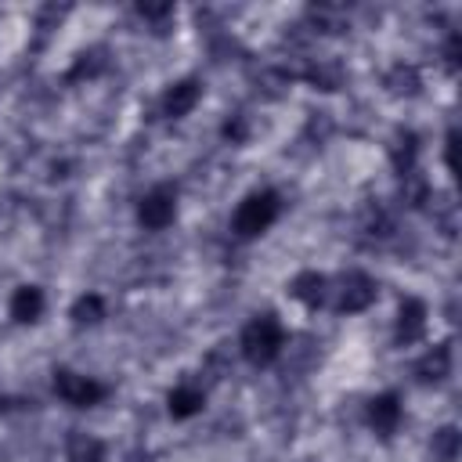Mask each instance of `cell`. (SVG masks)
<instances>
[{
  "label": "cell",
  "instance_id": "cell-8",
  "mask_svg": "<svg viewBox=\"0 0 462 462\" xmlns=\"http://www.w3.org/2000/svg\"><path fill=\"white\" fill-rule=\"evenodd\" d=\"M430 332V303L422 296H401L397 318H393V343L397 346H415Z\"/></svg>",
  "mask_w": 462,
  "mask_h": 462
},
{
  "label": "cell",
  "instance_id": "cell-6",
  "mask_svg": "<svg viewBox=\"0 0 462 462\" xmlns=\"http://www.w3.org/2000/svg\"><path fill=\"white\" fill-rule=\"evenodd\" d=\"M404 422V404H401V393L397 390H379L365 401V426L379 437V440H390Z\"/></svg>",
  "mask_w": 462,
  "mask_h": 462
},
{
  "label": "cell",
  "instance_id": "cell-16",
  "mask_svg": "<svg viewBox=\"0 0 462 462\" xmlns=\"http://www.w3.org/2000/svg\"><path fill=\"white\" fill-rule=\"evenodd\" d=\"M383 83H386V90H390L393 97H415V94H419V87H422V76H419V69H415V65L397 61V65L383 76Z\"/></svg>",
  "mask_w": 462,
  "mask_h": 462
},
{
  "label": "cell",
  "instance_id": "cell-20",
  "mask_svg": "<svg viewBox=\"0 0 462 462\" xmlns=\"http://www.w3.org/2000/svg\"><path fill=\"white\" fill-rule=\"evenodd\" d=\"M137 14H141L144 22H152V25H159V22L173 18L177 7H173V4H148V0H141V4H137Z\"/></svg>",
  "mask_w": 462,
  "mask_h": 462
},
{
  "label": "cell",
  "instance_id": "cell-15",
  "mask_svg": "<svg viewBox=\"0 0 462 462\" xmlns=\"http://www.w3.org/2000/svg\"><path fill=\"white\" fill-rule=\"evenodd\" d=\"M108 318V300L97 292V289H87V292H79L72 303H69V321L76 325V328H94V325H101Z\"/></svg>",
  "mask_w": 462,
  "mask_h": 462
},
{
  "label": "cell",
  "instance_id": "cell-2",
  "mask_svg": "<svg viewBox=\"0 0 462 462\" xmlns=\"http://www.w3.org/2000/svg\"><path fill=\"white\" fill-rule=\"evenodd\" d=\"M282 195L274 188H253L249 195L238 199L235 213H231V235L242 238V242H253L260 235H267L278 217H282Z\"/></svg>",
  "mask_w": 462,
  "mask_h": 462
},
{
  "label": "cell",
  "instance_id": "cell-12",
  "mask_svg": "<svg viewBox=\"0 0 462 462\" xmlns=\"http://www.w3.org/2000/svg\"><path fill=\"white\" fill-rule=\"evenodd\" d=\"M166 411L173 422H188V419L202 415L206 411V390L199 383H177L166 393Z\"/></svg>",
  "mask_w": 462,
  "mask_h": 462
},
{
  "label": "cell",
  "instance_id": "cell-7",
  "mask_svg": "<svg viewBox=\"0 0 462 462\" xmlns=\"http://www.w3.org/2000/svg\"><path fill=\"white\" fill-rule=\"evenodd\" d=\"M328 292H332L328 274H321V271H314V267H303V271H296V274L285 282V296H289L300 310H307V314H318V310L328 303Z\"/></svg>",
  "mask_w": 462,
  "mask_h": 462
},
{
  "label": "cell",
  "instance_id": "cell-21",
  "mask_svg": "<svg viewBox=\"0 0 462 462\" xmlns=\"http://www.w3.org/2000/svg\"><path fill=\"white\" fill-rule=\"evenodd\" d=\"M444 166L448 173H458V130H448L444 137Z\"/></svg>",
  "mask_w": 462,
  "mask_h": 462
},
{
  "label": "cell",
  "instance_id": "cell-22",
  "mask_svg": "<svg viewBox=\"0 0 462 462\" xmlns=\"http://www.w3.org/2000/svg\"><path fill=\"white\" fill-rule=\"evenodd\" d=\"M444 61H448V69H458V32L448 36V43H444Z\"/></svg>",
  "mask_w": 462,
  "mask_h": 462
},
{
  "label": "cell",
  "instance_id": "cell-18",
  "mask_svg": "<svg viewBox=\"0 0 462 462\" xmlns=\"http://www.w3.org/2000/svg\"><path fill=\"white\" fill-rule=\"evenodd\" d=\"M105 65H108V58H105V51L101 47H90V51H83L72 65H69V72H65V83H83V79H97L101 72H105Z\"/></svg>",
  "mask_w": 462,
  "mask_h": 462
},
{
  "label": "cell",
  "instance_id": "cell-5",
  "mask_svg": "<svg viewBox=\"0 0 462 462\" xmlns=\"http://www.w3.org/2000/svg\"><path fill=\"white\" fill-rule=\"evenodd\" d=\"M177 209H180V195L173 184H152L137 206H134V217L144 231H166L173 220H177Z\"/></svg>",
  "mask_w": 462,
  "mask_h": 462
},
{
  "label": "cell",
  "instance_id": "cell-13",
  "mask_svg": "<svg viewBox=\"0 0 462 462\" xmlns=\"http://www.w3.org/2000/svg\"><path fill=\"white\" fill-rule=\"evenodd\" d=\"M390 166H393V173L401 180H408V177L419 173V134L415 130L401 126L393 134V141H390Z\"/></svg>",
  "mask_w": 462,
  "mask_h": 462
},
{
  "label": "cell",
  "instance_id": "cell-4",
  "mask_svg": "<svg viewBox=\"0 0 462 462\" xmlns=\"http://www.w3.org/2000/svg\"><path fill=\"white\" fill-rule=\"evenodd\" d=\"M332 307H336V314H365L375 300H379V282L368 274V271H361V267H350V271H343L339 274V282L332 285Z\"/></svg>",
  "mask_w": 462,
  "mask_h": 462
},
{
  "label": "cell",
  "instance_id": "cell-9",
  "mask_svg": "<svg viewBox=\"0 0 462 462\" xmlns=\"http://www.w3.org/2000/svg\"><path fill=\"white\" fill-rule=\"evenodd\" d=\"M202 94H206V83L199 79V76H180V79H173L166 90H162V97H159V112L166 116V119H188L195 108H199V101H202Z\"/></svg>",
  "mask_w": 462,
  "mask_h": 462
},
{
  "label": "cell",
  "instance_id": "cell-17",
  "mask_svg": "<svg viewBox=\"0 0 462 462\" xmlns=\"http://www.w3.org/2000/svg\"><path fill=\"white\" fill-rule=\"evenodd\" d=\"M458 451H462V433L458 426H437L433 437H430V455L433 462H458Z\"/></svg>",
  "mask_w": 462,
  "mask_h": 462
},
{
  "label": "cell",
  "instance_id": "cell-19",
  "mask_svg": "<svg viewBox=\"0 0 462 462\" xmlns=\"http://www.w3.org/2000/svg\"><path fill=\"white\" fill-rule=\"evenodd\" d=\"M220 134H224V141H231V144H245V141H249V119H245L242 112H235V116L224 119Z\"/></svg>",
  "mask_w": 462,
  "mask_h": 462
},
{
  "label": "cell",
  "instance_id": "cell-11",
  "mask_svg": "<svg viewBox=\"0 0 462 462\" xmlns=\"http://www.w3.org/2000/svg\"><path fill=\"white\" fill-rule=\"evenodd\" d=\"M43 314H47V292L40 285L25 282L7 296V318L14 325H36L43 321Z\"/></svg>",
  "mask_w": 462,
  "mask_h": 462
},
{
  "label": "cell",
  "instance_id": "cell-3",
  "mask_svg": "<svg viewBox=\"0 0 462 462\" xmlns=\"http://www.w3.org/2000/svg\"><path fill=\"white\" fill-rule=\"evenodd\" d=\"M51 390H54V397L61 404H69L76 411H90V408H97L108 397V386L97 375L79 372V368H69V365H58L51 372Z\"/></svg>",
  "mask_w": 462,
  "mask_h": 462
},
{
  "label": "cell",
  "instance_id": "cell-14",
  "mask_svg": "<svg viewBox=\"0 0 462 462\" xmlns=\"http://www.w3.org/2000/svg\"><path fill=\"white\" fill-rule=\"evenodd\" d=\"M65 462H108V444L90 430H69Z\"/></svg>",
  "mask_w": 462,
  "mask_h": 462
},
{
  "label": "cell",
  "instance_id": "cell-10",
  "mask_svg": "<svg viewBox=\"0 0 462 462\" xmlns=\"http://www.w3.org/2000/svg\"><path fill=\"white\" fill-rule=\"evenodd\" d=\"M451 368H455L451 339H437V343H430V346L415 357L411 375H415V383H419V386H440V383H448Z\"/></svg>",
  "mask_w": 462,
  "mask_h": 462
},
{
  "label": "cell",
  "instance_id": "cell-1",
  "mask_svg": "<svg viewBox=\"0 0 462 462\" xmlns=\"http://www.w3.org/2000/svg\"><path fill=\"white\" fill-rule=\"evenodd\" d=\"M285 343H289V332L274 310H256L238 332V354L253 368H271L282 357Z\"/></svg>",
  "mask_w": 462,
  "mask_h": 462
}]
</instances>
